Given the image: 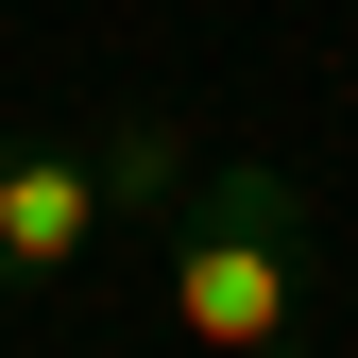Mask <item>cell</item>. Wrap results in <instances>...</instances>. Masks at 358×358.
I'll list each match as a JSON object with an SVG mask.
<instances>
[{
    "label": "cell",
    "instance_id": "obj_3",
    "mask_svg": "<svg viewBox=\"0 0 358 358\" xmlns=\"http://www.w3.org/2000/svg\"><path fill=\"white\" fill-rule=\"evenodd\" d=\"M85 154H103V205H120V222H171V205H188V137H171L154 103H137V120H103Z\"/></svg>",
    "mask_w": 358,
    "mask_h": 358
},
{
    "label": "cell",
    "instance_id": "obj_2",
    "mask_svg": "<svg viewBox=\"0 0 358 358\" xmlns=\"http://www.w3.org/2000/svg\"><path fill=\"white\" fill-rule=\"evenodd\" d=\"M103 154L85 137H0V290H69L103 256Z\"/></svg>",
    "mask_w": 358,
    "mask_h": 358
},
{
    "label": "cell",
    "instance_id": "obj_1",
    "mask_svg": "<svg viewBox=\"0 0 358 358\" xmlns=\"http://www.w3.org/2000/svg\"><path fill=\"white\" fill-rule=\"evenodd\" d=\"M171 324L205 358H307V188L273 154L205 171L171 205Z\"/></svg>",
    "mask_w": 358,
    "mask_h": 358
}]
</instances>
